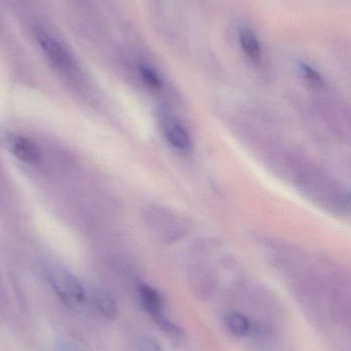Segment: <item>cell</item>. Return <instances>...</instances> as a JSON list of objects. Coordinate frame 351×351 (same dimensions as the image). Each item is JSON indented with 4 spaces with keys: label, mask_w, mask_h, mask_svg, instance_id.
<instances>
[{
    "label": "cell",
    "mask_w": 351,
    "mask_h": 351,
    "mask_svg": "<svg viewBox=\"0 0 351 351\" xmlns=\"http://www.w3.org/2000/svg\"><path fill=\"white\" fill-rule=\"evenodd\" d=\"M38 41L45 55L58 68L63 70L70 69L72 65L70 56L55 38L41 32L38 35Z\"/></svg>",
    "instance_id": "cell-5"
},
{
    "label": "cell",
    "mask_w": 351,
    "mask_h": 351,
    "mask_svg": "<svg viewBox=\"0 0 351 351\" xmlns=\"http://www.w3.org/2000/svg\"><path fill=\"white\" fill-rule=\"evenodd\" d=\"M57 351H84L69 340L60 339L57 342Z\"/></svg>",
    "instance_id": "cell-12"
},
{
    "label": "cell",
    "mask_w": 351,
    "mask_h": 351,
    "mask_svg": "<svg viewBox=\"0 0 351 351\" xmlns=\"http://www.w3.org/2000/svg\"><path fill=\"white\" fill-rule=\"evenodd\" d=\"M47 278L52 288L60 299L71 308H76L84 303L86 295L80 280L60 265L47 267Z\"/></svg>",
    "instance_id": "cell-1"
},
{
    "label": "cell",
    "mask_w": 351,
    "mask_h": 351,
    "mask_svg": "<svg viewBox=\"0 0 351 351\" xmlns=\"http://www.w3.org/2000/svg\"><path fill=\"white\" fill-rule=\"evenodd\" d=\"M163 133L168 143L179 150H185L191 145V138L181 121L174 117L163 121Z\"/></svg>",
    "instance_id": "cell-6"
},
{
    "label": "cell",
    "mask_w": 351,
    "mask_h": 351,
    "mask_svg": "<svg viewBox=\"0 0 351 351\" xmlns=\"http://www.w3.org/2000/svg\"><path fill=\"white\" fill-rule=\"evenodd\" d=\"M95 306L103 317L109 319H115L117 315V307L115 301L103 292H96L94 294Z\"/></svg>",
    "instance_id": "cell-8"
},
{
    "label": "cell",
    "mask_w": 351,
    "mask_h": 351,
    "mask_svg": "<svg viewBox=\"0 0 351 351\" xmlns=\"http://www.w3.org/2000/svg\"><path fill=\"white\" fill-rule=\"evenodd\" d=\"M237 43L243 55L253 64L261 63L263 59V47L259 35L249 26H242L237 32Z\"/></svg>",
    "instance_id": "cell-3"
},
{
    "label": "cell",
    "mask_w": 351,
    "mask_h": 351,
    "mask_svg": "<svg viewBox=\"0 0 351 351\" xmlns=\"http://www.w3.org/2000/svg\"><path fill=\"white\" fill-rule=\"evenodd\" d=\"M298 67L301 75H302L303 78L306 80L307 82L315 84V86H323V84H325V80H324L321 74L319 73L315 68H313V66L301 62V63H299Z\"/></svg>",
    "instance_id": "cell-10"
},
{
    "label": "cell",
    "mask_w": 351,
    "mask_h": 351,
    "mask_svg": "<svg viewBox=\"0 0 351 351\" xmlns=\"http://www.w3.org/2000/svg\"><path fill=\"white\" fill-rule=\"evenodd\" d=\"M2 143L19 160L25 162H36L41 158L37 146L23 136L6 134L2 136Z\"/></svg>",
    "instance_id": "cell-2"
},
{
    "label": "cell",
    "mask_w": 351,
    "mask_h": 351,
    "mask_svg": "<svg viewBox=\"0 0 351 351\" xmlns=\"http://www.w3.org/2000/svg\"><path fill=\"white\" fill-rule=\"evenodd\" d=\"M141 351H163L160 344L152 338L144 337L140 341Z\"/></svg>",
    "instance_id": "cell-11"
},
{
    "label": "cell",
    "mask_w": 351,
    "mask_h": 351,
    "mask_svg": "<svg viewBox=\"0 0 351 351\" xmlns=\"http://www.w3.org/2000/svg\"><path fill=\"white\" fill-rule=\"evenodd\" d=\"M140 77L146 86L152 90H160L163 86V80L159 72L148 63H140L138 65Z\"/></svg>",
    "instance_id": "cell-9"
},
{
    "label": "cell",
    "mask_w": 351,
    "mask_h": 351,
    "mask_svg": "<svg viewBox=\"0 0 351 351\" xmlns=\"http://www.w3.org/2000/svg\"><path fill=\"white\" fill-rule=\"evenodd\" d=\"M137 292L140 304L157 324L166 317V315H164L162 298L155 289L148 285L140 284L137 287Z\"/></svg>",
    "instance_id": "cell-4"
},
{
    "label": "cell",
    "mask_w": 351,
    "mask_h": 351,
    "mask_svg": "<svg viewBox=\"0 0 351 351\" xmlns=\"http://www.w3.org/2000/svg\"><path fill=\"white\" fill-rule=\"evenodd\" d=\"M225 324L234 335L247 336L251 331V324L247 317L240 313L231 311L225 315Z\"/></svg>",
    "instance_id": "cell-7"
}]
</instances>
